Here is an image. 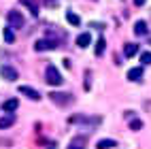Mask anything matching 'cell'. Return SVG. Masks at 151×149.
<instances>
[{"label": "cell", "instance_id": "8", "mask_svg": "<svg viewBox=\"0 0 151 149\" xmlns=\"http://www.w3.org/2000/svg\"><path fill=\"white\" fill-rule=\"evenodd\" d=\"M128 79H130V81H140V79H143V66L130 68V71H128Z\"/></svg>", "mask_w": 151, "mask_h": 149}, {"label": "cell", "instance_id": "19", "mask_svg": "<svg viewBox=\"0 0 151 149\" xmlns=\"http://www.w3.org/2000/svg\"><path fill=\"white\" fill-rule=\"evenodd\" d=\"M104 47H106L104 38H100V41L96 43V55H102V53H104Z\"/></svg>", "mask_w": 151, "mask_h": 149}, {"label": "cell", "instance_id": "22", "mask_svg": "<svg viewBox=\"0 0 151 149\" xmlns=\"http://www.w3.org/2000/svg\"><path fill=\"white\" fill-rule=\"evenodd\" d=\"M145 2H147V0H134V4H136V6H143Z\"/></svg>", "mask_w": 151, "mask_h": 149}, {"label": "cell", "instance_id": "18", "mask_svg": "<svg viewBox=\"0 0 151 149\" xmlns=\"http://www.w3.org/2000/svg\"><path fill=\"white\" fill-rule=\"evenodd\" d=\"M140 64H143V66L151 64V51H143V53H140Z\"/></svg>", "mask_w": 151, "mask_h": 149}, {"label": "cell", "instance_id": "20", "mask_svg": "<svg viewBox=\"0 0 151 149\" xmlns=\"http://www.w3.org/2000/svg\"><path fill=\"white\" fill-rule=\"evenodd\" d=\"M140 128H143L140 119H130V130H140Z\"/></svg>", "mask_w": 151, "mask_h": 149}, {"label": "cell", "instance_id": "13", "mask_svg": "<svg viewBox=\"0 0 151 149\" xmlns=\"http://www.w3.org/2000/svg\"><path fill=\"white\" fill-rule=\"evenodd\" d=\"M17 107H19V100H15V98H9V100H4V104H2V109L6 113H13Z\"/></svg>", "mask_w": 151, "mask_h": 149}, {"label": "cell", "instance_id": "10", "mask_svg": "<svg viewBox=\"0 0 151 149\" xmlns=\"http://www.w3.org/2000/svg\"><path fill=\"white\" fill-rule=\"evenodd\" d=\"M115 147H117V141H113V138H102L96 143V149H115Z\"/></svg>", "mask_w": 151, "mask_h": 149}, {"label": "cell", "instance_id": "15", "mask_svg": "<svg viewBox=\"0 0 151 149\" xmlns=\"http://www.w3.org/2000/svg\"><path fill=\"white\" fill-rule=\"evenodd\" d=\"M134 34L136 36H145L147 34V24L145 22H136L134 24Z\"/></svg>", "mask_w": 151, "mask_h": 149}, {"label": "cell", "instance_id": "5", "mask_svg": "<svg viewBox=\"0 0 151 149\" xmlns=\"http://www.w3.org/2000/svg\"><path fill=\"white\" fill-rule=\"evenodd\" d=\"M17 89H19V94L28 96L30 100H41V92H38V89H32V87H28V85H19Z\"/></svg>", "mask_w": 151, "mask_h": 149}, {"label": "cell", "instance_id": "12", "mask_svg": "<svg viewBox=\"0 0 151 149\" xmlns=\"http://www.w3.org/2000/svg\"><path fill=\"white\" fill-rule=\"evenodd\" d=\"M89 43H92V36H89V32H83L77 36V45L79 47H89Z\"/></svg>", "mask_w": 151, "mask_h": 149}, {"label": "cell", "instance_id": "7", "mask_svg": "<svg viewBox=\"0 0 151 149\" xmlns=\"http://www.w3.org/2000/svg\"><path fill=\"white\" fill-rule=\"evenodd\" d=\"M85 136L83 134H79V136H75L73 141H70V145H68V149H85Z\"/></svg>", "mask_w": 151, "mask_h": 149}, {"label": "cell", "instance_id": "2", "mask_svg": "<svg viewBox=\"0 0 151 149\" xmlns=\"http://www.w3.org/2000/svg\"><path fill=\"white\" fill-rule=\"evenodd\" d=\"M45 81H47L49 85H62L64 79H62V75H60V71H58L55 66H47V71H45Z\"/></svg>", "mask_w": 151, "mask_h": 149}, {"label": "cell", "instance_id": "1", "mask_svg": "<svg viewBox=\"0 0 151 149\" xmlns=\"http://www.w3.org/2000/svg\"><path fill=\"white\" fill-rule=\"evenodd\" d=\"M49 100H51L53 104H58V107H68L75 100V96L68 94V92H51L49 94Z\"/></svg>", "mask_w": 151, "mask_h": 149}, {"label": "cell", "instance_id": "11", "mask_svg": "<svg viewBox=\"0 0 151 149\" xmlns=\"http://www.w3.org/2000/svg\"><path fill=\"white\" fill-rule=\"evenodd\" d=\"M22 4L28 6V11L32 13L34 17H38V2H36V0H22Z\"/></svg>", "mask_w": 151, "mask_h": 149}, {"label": "cell", "instance_id": "3", "mask_svg": "<svg viewBox=\"0 0 151 149\" xmlns=\"http://www.w3.org/2000/svg\"><path fill=\"white\" fill-rule=\"evenodd\" d=\"M6 19H9V26H11V28H22L24 26V15L19 11H9Z\"/></svg>", "mask_w": 151, "mask_h": 149}, {"label": "cell", "instance_id": "4", "mask_svg": "<svg viewBox=\"0 0 151 149\" xmlns=\"http://www.w3.org/2000/svg\"><path fill=\"white\" fill-rule=\"evenodd\" d=\"M55 47H58V41H51V38H41V41L34 43L36 51H49V49H55Z\"/></svg>", "mask_w": 151, "mask_h": 149}, {"label": "cell", "instance_id": "16", "mask_svg": "<svg viewBox=\"0 0 151 149\" xmlns=\"http://www.w3.org/2000/svg\"><path fill=\"white\" fill-rule=\"evenodd\" d=\"M66 22L73 24V26H79V24H81V17H79L77 13H73V11H68L66 13Z\"/></svg>", "mask_w": 151, "mask_h": 149}, {"label": "cell", "instance_id": "14", "mask_svg": "<svg viewBox=\"0 0 151 149\" xmlns=\"http://www.w3.org/2000/svg\"><path fill=\"white\" fill-rule=\"evenodd\" d=\"M138 53V45L136 43H128L126 47H124V55L126 58H132V55H136Z\"/></svg>", "mask_w": 151, "mask_h": 149}, {"label": "cell", "instance_id": "9", "mask_svg": "<svg viewBox=\"0 0 151 149\" xmlns=\"http://www.w3.org/2000/svg\"><path fill=\"white\" fill-rule=\"evenodd\" d=\"M13 124H15V115H13V113L0 117V130H6V128H11Z\"/></svg>", "mask_w": 151, "mask_h": 149}, {"label": "cell", "instance_id": "6", "mask_svg": "<svg viewBox=\"0 0 151 149\" xmlns=\"http://www.w3.org/2000/svg\"><path fill=\"white\" fill-rule=\"evenodd\" d=\"M17 71L13 66H2V79H6V81H17Z\"/></svg>", "mask_w": 151, "mask_h": 149}, {"label": "cell", "instance_id": "21", "mask_svg": "<svg viewBox=\"0 0 151 149\" xmlns=\"http://www.w3.org/2000/svg\"><path fill=\"white\" fill-rule=\"evenodd\" d=\"M45 4H47V6H55L58 0H45Z\"/></svg>", "mask_w": 151, "mask_h": 149}, {"label": "cell", "instance_id": "17", "mask_svg": "<svg viewBox=\"0 0 151 149\" xmlns=\"http://www.w3.org/2000/svg\"><path fill=\"white\" fill-rule=\"evenodd\" d=\"M4 41L6 43H15V34H13V28L11 26L4 28Z\"/></svg>", "mask_w": 151, "mask_h": 149}]
</instances>
